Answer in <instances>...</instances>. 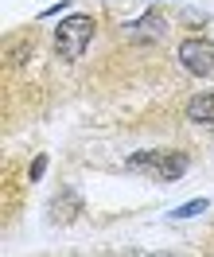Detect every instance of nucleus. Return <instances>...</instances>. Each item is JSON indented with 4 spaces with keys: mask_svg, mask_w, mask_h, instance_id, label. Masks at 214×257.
<instances>
[{
    "mask_svg": "<svg viewBox=\"0 0 214 257\" xmlns=\"http://www.w3.org/2000/svg\"><path fill=\"white\" fill-rule=\"evenodd\" d=\"M90 39H94V16H70L55 28V51L63 59H82Z\"/></svg>",
    "mask_w": 214,
    "mask_h": 257,
    "instance_id": "2",
    "label": "nucleus"
},
{
    "mask_svg": "<svg viewBox=\"0 0 214 257\" xmlns=\"http://www.w3.org/2000/svg\"><path fill=\"white\" fill-rule=\"evenodd\" d=\"M43 172H47V156H39V160L32 164V179H39Z\"/></svg>",
    "mask_w": 214,
    "mask_h": 257,
    "instance_id": "7",
    "label": "nucleus"
},
{
    "mask_svg": "<svg viewBox=\"0 0 214 257\" xmlns=\"http://www.w3.org/2000/svg\"><path fill=\"white\" fill-rule=\"evenodd\" d=\"M206 210V199H195V203H183V207L171 210V218H195V214H202Z\"/></svg>",
    "mask_w": 214,
    "mask_h": 257,
    "instance_id": "6",
    "label": "nucleus"
},
{
    "mask_svg": "<svg viewBox=\"0 0 214 257\" xmlns=\"http://www.w3.org/2000/svg\"><path fill=\"white\" fill-rule=\"evenodd\" d=\"M129 168L152 172L156 179L171 183V179H179L183 172L191 168V160H187V152H175V148H152V152H136V156H129Z\"/></svg>",
    "mask_w": 214,
    "mask_h": 257,
    "instance_id": "1",
    "label": "nucleus"
},
{
    "mask_svg": "<svg viewBox=\"0 0 214 257\" xmlns=\"http://www.w3.org/2000/svg\"><path fill=\"white\" fill-rule=\"evenodd\" d=\"M164 35H167V24H164V16H156V12H148V16H140L136 24H129L132 43H148V39H164Z\"/></svg>",
    "mask_w": 214,
    "mask_h": 257,
    "instance_id": "4",
    "label": "nucleus"
},
{
    "mask_svg": "<svg viewBox=\"0 0 214 257\" xmlns=\"http://www.w3.org/2000/svg\"><path fill=\"white\" fill-rule=\"evenodd\" d=\"M179 63H183V70H191L198 78H210L214 74V43H206V39H183Z\"/></svg>",
    "mask_w": 214,
    "mask_h": 257,
    "instance_id": "3",
    "label": "nucleus"
},
{
    "mask_svg": "<svg viewBox=\"0 0 214 257\" xmlns=\"http://www.w3.org/2000/svg\"><path fill=\"white\" fill-rule=\"evenodd\" d=\"M187 117L191 121H202V125H214V94H198L191 105H187Z\"/></svg>",
    "mask_w": 214,
    "mask_h": 257,
    "instance_id": "5",
    "label": "nucleus"
}]
</instances>
